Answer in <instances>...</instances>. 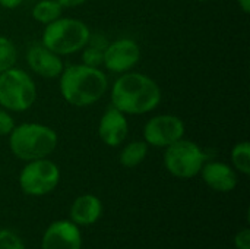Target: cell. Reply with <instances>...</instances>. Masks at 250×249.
Listing matches in <instances>:
<instances>
[{
	"label": "cell",
	"mask_w": 250,
	"mask_h": 249,
	"mask_svg": "<svg viewBox=\"0 0 250 249\" xmlns=\"http://www.w3.org/2000/svg\"><path fill=\"white\" fill-rule=\"evenodd\" d=\"M41 249H82L79 226L70 220L53 222L42 235Z\"/></svg>",
	"instance_id": "30bf717a"
},
{
	"label": "cell",
	"mask_w": 250,
	"mask_h": 249,
	"mask_svg": "<svg viewBox=\"0 0 250 249\" xmlns=\"http://www.w3.org/2000/svg\"><path fill=\"white\" fill-rule=\"evenodd\" d=\"M38 90L32 76L16 66L0 73V107L12 113L29 110L37 101Z\"/></svg>",
	"instance_id": "5b68a950"
},
{
	"label": "cell",
	"mask_w": 250,
	"mask_h": 249,
	"mask_svg": "<svg viewBox=\"0 0 250 249\" xmlns=\"http://www.w3.org/2000/svg\"><path fill=\"white\" fill-rule=\"evenodd\" d=\"M161 88L155 79L141 72H125L110 90L111 106L126 116H142L154 112L161 103Z\"/></svg>",
	"instance_id": "6da1fadb"
},
{
	"label": "cell",
	"mask_w": 250,
	"mask_h": 249,
	"mask_svg": "<svg viewBox=\"0 0 250 249\" xmlns=\"http://www.w3.org/2000/svg\"><path fill=\"white\" fill-rule=\"evenodd\" d=\"M82 63L91 68H100L103 66V60H104V50L95 48L92 45H85L82 50Z\"/></svg>",
	"instance_id": "d6986e66"
},
{
	"label": "cell",
	"mask_w": 250,
	"mask_h": 249,
	"mask_svg": "<svg viewBox=\"0 0 250 249\" xmlns=\"http://www.w3.org/2000/svg\"><path fill=\"white\" fill-rule=\"evenodd\" d=\"M63 9H73V7H79L82 4H85L88 0H57Z\"/></svg>",
	"instance_id": "cb8c5ba5"
},
{
	"label": "cell",
	"mask_w": 250,
	"mask_h": 249,
	"mask_svg": "<svg viewBox=\"0 0 250 249\" xmlns=\"http://www.w3.org/2000/svg\"><path fill=\"white\" fill-rule=\"evenodd\" d=\"M15 119L12 117L10 112L0 107V136H9L12 129L15 128Z\"/></svg>",
	"instance_id": "44dd1931"
},
{
	"label": "cell",
	"mask_w": 250,
	"mask_h": 249,
	"mask_svg": "<svg viewBox=\"0 0 250 249\" xmlns=\"http://www.w3.org/2000/svg\"><path fill=\"white\" fill-rule=\"evenodd\" d=\"M89 26L76 18L60 16L51 23L44 25L41 44L59 56H70L79 53L89 40Z\"/></svg>",
	"instance_id": "277c9868"
},
{
	"label": "cell",
	"mask_w": 250,
	"mask_h": 249,
	"mask_svg": "<svg viewBox=\"0 0 250 249\" xmlns=\"http://www.w3.org/2000/svg\"><path fill=\"white\" fill-rule=\"evenodd\" d=\"M108 43L110 41L107 40V37L104 34H101V32H97V34H92L91 32L89 40H88V45H92V47L100 48V50H105L107 45H108Z\"/></svg>",
	"instance_id": "603a6c76"
},
{
	"label": "cell",
	"mask_w": 250,
	"mask_h": 249,
	"mask_svg": "<svg viewBox=\"0 0 250 249\" xmlns=\"http://www.w3.org/2000/svg\"><path fill=\"white\" fill-rule=\"evenodd\" d=\"M233 169L245 176L250 175V144L248 141L237 142L230 153Z\"/></svg>",
	"instance_id": "e0dca14e"
},
{
	"label": "cell",
	"mask_w": 250,
	"mask_h": 249,
	"mask_svg": "<svg viewBox=\"0 0 250 249\" xmlns=\"http://www.w3.org/2000/svg\"><path fill=\"white\" fill-rule=\"evenodd\" d=\"M196 1H208V0H196Z\"/></svg>",
	"instance_id": "4316f807"
},
{
	"label": "cell",
	"mask_w": 250,
	"mask_h": 249,
	"mask_svg": "<svg viewBox=\"0 0 250 249\" xmlns=\"http://www.w3.org/2000/svg\"><path fill=\"white\" fill-rule=\"evenodd\" d=\"M57 142V132L51 126L37 122L15 125L9 134L10 153L25 163L50 157L56 150Z\"/></svg>",
	"instance_id": "3957f363"
},
{
	"label": "cell",
	"mask_w": 250,
	"mask_h": 249,
	"mask_svg": "<svg viewBox=\"0 0 250 249\" xmlns=\"http://www.w3.org/2000/svg\"><path fill=\"white\" fill-rule=\"evenodd\" d=\"M207 161L202 147L190 139H179L164 148L163 164L166 170L177 179H192L199 175Z\"/></svg>",
	"instance_id": "8992f818"
},
{
	"label": "cell",
	"mask_w": 250,
	"mask_h": 249,
	"mask_svg": "<svg viewBox=\"0 0 250 249\" xmlns=\"http://www.w3.org/2000/svg\"><path fill=\"white\" fill-rule=\"evenodd\" d=\"M59 182L60 169L48 157L26 161L19 173V188L29 197L48 195L57 188Z\"/></svg>",
	"instance_id": "52a82bcc"
},
{
	"label": "cell",
	"mask_w": 250,
	"mask_h": 249,
	"mask_svg": "<svg viewBox=\"0 0 250 249\" xmlns=\"http://www.w3.org/2000/svg\"><path fill=\"white\" fill-rule=\"evenodd\" d=\"M28 68L38 76L45 79L59 78L64 69L62 56L56 54L41 43H34L26 51Z\"/></svg>",
	"instance_id": "8fae6325"
},
{
	"label": "cell",
	"mask_w": 250,
	"mask_h": 249,
	"mask_svg": "<svg viewBox=\"0 0 250 249\" xmlns=\"http://www.w3.org/2000/svg\"><path fill=\"white\" fill-rule=\"evenodd\" d=\"M31 15L35 22L47 25L63 15V7L57 0H40L32 6Z\"/></svg>",
	"instance_id": "2e32d148"
},
{
	"label": "cell",
	"mask_w": 250,
	"mask_h": 249,
	"mask_svg": "<svg viewBox=\"0 0 250 249\" xmlns=\"http://www.w3.org/2000/svg\"><path fill=\"white\" fill-rule=\"evenodd\" d=\"M148 144L145 141H132L126 144L120 154H119V161L123 167L126 169H133L138 167L148 156Z\"/></svg>",
	"instance_id": "9a60e30c"
},
{
	"label": "cell",
	"mask_w": 250,
	"mask_h": 249,
	"mask_svg": "<svg viewBox=\"0 0 250 249\" xmlns=\"http://www.w3.org/2000/svg\"><path fill=\"white\" fill-rule=\"evenodd\" d=\"M234 248L236 249H250V229L243 227L234 236Z\"/></svg>",
	"instance_id": "7402d4cb"
},
{
	"label": "cell",
	"mask_w": 250,
	"mask_h": 249,
	"mask_svg": "<svg viewBox=\"0 0 250 249\" xmlns=\"http://www.w3.org/2000/svg\"><path fill=\"white\" fill-rule=\"evenodd\" d=\"M18 60V50L13 41L4 35H0V73L13 68Z\"/></svg>",
	"instance_id": "ac0fdd59"
},
{
	"label": "cell",
	"mask_w": 250,
	"mask_h": 249,
	"mask_svg": "<svg viewBox=\"0 0 250 249\" xmlns=\"http://www.w3.org/2000/svg\"><path fill=\"white\" fill-rule=\"evenodd\" d=\"M199 175L208 188L221 194L234 191L239 183L237 172L224 161H205Z\"/></svg>",
	"instance_id": "4fadbf2b"
},
{
	"label": "cell",
	"mask_w": 250,
	"mask_h": 249,
	"mask_svg": "<svg viewBox=\"0 0 250 249\" xmlns=\"http://www.w3.org/2000/svg\"><path fill=\"white\" fill-rule=\"evenodd\" d=\"M97 134L104 145L111 148L120 147L129 134V122L126 114L116 107L108 106L98 122Z\"/></svg>",
	"instance_id": "7c38bea8"
},
{
	"label": "cell",
	"mask_w": 250,
	"mask_h": 249,
	"mask_svg": "<svg viewBox=\"0 0 250 249\" xmlns=\"http://www.w3.org/2000/svg\"><path fill=\"white\" fill-rule=\"evenodd\" d=\"M103 214V203L97 195H79L70 207L69 220L76 226H91L100 220Z\"/></svg>",
	"instance_id": "5bb4252c"
},
{
	"label": "cell",
	"mask_w": 250,
	"mask_h": 249,
	"mask_svg": "<svg viewBox=\"0 0 250 249\" xmlns=\"http://www.w3.org/2000/svg\"><path fill=\"white\" fill-rule=\"evenodd\" d=\"M59 90L67 104L79 109L89 107L107 92L108 78L100 68L83 63L70 65L59 76Z\"/></svg>",
	"instance_id": "7a4b0ae2"
},
{
	"label": "cell",
	"mask_w": 250,
	"mask_h": 249,
	"mask_svg": "<svg viewBox=\"0 0 250 249\" xmlns=\"http://www.w3.org/2000/svg\"><path fill=\"white\" fill-rule=\"evenodd\" d=\"M0 249H25V245L15 232L0 229Z\"/></svg>",
	"instance_id": "ffe728a7"
},
{
	"label": "cell",
	"mask_w": 250,
	"mask_h": 249,
	"mask_svg": "<svg viewBox=\"0 0 250 249\" xmlns=\"http://www.w3.org/2000/svg\"><path fill=\"white\" fill-rule=\"evenodd\" d=\"M185 122L176 114H157L146 120L144 125V141L148 147L167 148L176 141L185 138Z\"/></svg>",
	"instance_id": "ba28073f"
},
{
	"label": "cell",
	"mask_w": 250,
	"mask_h": 249,
	"mask_svg": "<svg viewBox=\"0 0 250 249\" xmlns=\"http://www.w3.org/2000/svg\"><path fill=\"white\" fill-rule=\"evenodd\" d=\"M25 0H0V6L4 9H16L19 7Z\"/></svg>",
	"instance_id": "d4e9b609"
},
{
	"label": "cell",
	"mask_w": 250,
	"mask_h": 249,
	"mask_svg": "<svg viewBox=\"0 0 250 249\" xmlns=\"http://www.w3.org/2000/svg\"><path fill=\"white\" fill-rule=\"evenodd\" d=\"M236 1H237V4H239L240 10H242L243 13H249L250 12V0H236Z\"/></svg>",
	"instance_id": "484cf974"
},
{
	"label": "cell",
	"mask_w": 250,
	"mask_h": 249,
	"mask_svg": "<svg viewBox=\"0 0 250 249\" xmlns=\"http://www.w3.org/2000/svg\"><path fill=\"white\" fill-rule=\"evenodd\" d=\"M141 60V47L133 38H117L110 41L104 50L103 66L111 73H125L132 70Z\"/></svg>",
	"instance_id": "9c48e42d"
}]
</instances>
